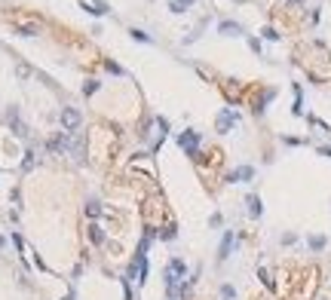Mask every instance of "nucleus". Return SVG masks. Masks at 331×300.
I'll use <instances>...</instances> for the list:
<instances>
[{"instance_id":"1","label":"nucleus","mask_w":331,"mask_h":300,"mask_svg":"<svg viewBox=\"0 0 331 300\" xmlns=\"http://www.w3.org/2000/svg\"><path fill=\"white\" fill-rule=\"evenodd\" d=\"M68 157H74L77 163L86 160V141H83V135H71L68 138Z\"/></svg>"},{"instance_id":"2","label":"nucleus","mask_w":331,"mask_h":300,"mask_svg":"<svg viewBox=\"0 0 331 300\" xmlns=\"http://www.w3.org/2000/svg\"><path fill=\"white\" fill-rule=\"evenodd\" d=\"M58 120H61V126H64V132H74V129H77V126H80V110H74V107H64Z\"/></svg>"},{"instance_id":"3","label":"nucleus","mask_w":331,"mask_h":300,"mask_svg":"<svg viewBox=\"0 0 331 300\" xmlns=\"http://www.w3.org/2000/svg\"><path fill=\"white\" fill-rule=\"evenodd\" d=\"M236 114H233V110H221V114H218V120H215V126H218V132H230L233 126H236Z\"/></svg>"},{"instance_id":"4","label":"nucleus","mask_w":331,"mask_h":300,"mask_svg":"<svg viewBox=\"0 0 331 300\" xmlns=\"http://www.w3.org/2000/svg\"><path fill=\"white\" fill-rule=\"evenodd\" d=\"M144 276H147V257L138 251L135 264H132V270H129V279H135V282H144Z\"/></svg>"},{"instance_id":"5","label":"nucleus","mask_w":331,"mask_h":300,"mask_svg":"<svg viewBox=\"0 0 331 300\" xmlns=\"http://www.w3.org/2000/svg\"><path fill=\"white\" fill-rule=\"evenodd\" d=\"M7 117H10V126H13V132H16L19 138H28V126L19 120V110H16V107H10V114H7Z\"/></svg>"},{"instance_id":"6","label":"nucleus","mask_w":331,"mask_h":300,"mask_svg":"<svg viewBox=\"0 0 331 300\" xmlns=\"http://www.w3.org/2000/svg\"><path fill=\"white\" fill-rule=\"evenodd\" d=\"M196 144H200V132H187V135H181V147L187 150L190 157H196Z\"/></svg>"},{"instance_id":"7","label":"nucleus","mask_w":331,"mask_h":300,"mask_svg":"<svg viewBox=\"0 0 331 300\" xmlns=\"http://www.w3.org/2000/svg\"><path fill=\"white\" fill-rule=\"evenodd\" d=\"M68 138H71V132L55 135V138L49 141V150H52V154H68Z\"/></svg>"},{"instance_id":"8","label":"nucleus","mask_w":331,"mask_h":300,"mask_svg":"<svg viewBox=\"0 0 331 300\" xmlns=\"http://www.w3.org/2000/svg\"><path fill=\"white\" fill-rule=\"evenodd\" d=\"M230 251H233V233H224V239H221V248H218V257L227 260Z\"/></svg>"},{"instance_id":"9","label":"nucleus","mask_w":331,"mask_h":300,"mask_svg":"<svg viewBox=\"0 0 331 300\" xmlns=\"http://www.w3.org/2000/svg\"><path fill=\"white\" fill-rule=\"evenodd\" d=\"M251 178H254V169H251V166H242V169H236L227 181H230V184H236V181H251Z\"/></svg>"},{"instance_id":"10","label":"nucleus","mask_w":331,"mask_h":300,"mask_svg":"<svg viewBox=\"0 0 331 300\" xmlns=\"http://www.w3.org/2000/svg\"><path fill=\"white\" fill-rule=\"evenodd\" d=\"M218 31H221V34H227V37H239V34H242V25H236V22H221Z\"/></svg>"},{"instance_id":"11","label":"nucleus","mask_w":331,"mask_h":300,"mask_svg":"<svg viewBox=\"0 0 331 300\" xmlns=\"http://www.w3.org/2000/svg\"><path fill=\"white\" fill-rule=\"evenodd\" d=\"M245 202H248V214H251V217H261V211H264V208H261V199H257V196L251 193Z\"/></svg>"},{"instance_id":"12","label":"nucleus","mask_w":331,"mask_h":300,"mask_svg":"<svg viewBox=\"0 0 331 300\" xmlns=\"http://www.w3.org/2000/svg\"><path fill=\"white\" fill-rule=\"evenodd\" d=\"M89 13H95V16H104L107 13V4H104V0H95V4H83Z\"/></svg>"},{"instance_id":"13","label":"nucleus","mask_w":331,"mask_h":300,"mask_svg":"<svg viewBox=\"0 0 331 300\" xmlns=\"http://www.w3.org/2000/svg\"><path fill=\"white\" fill-rule=\"evenodd\" d=\"M86 214H89V217H98V214H101V202H98V199H89V202H86Z\"/></svg>"},{"instance_id":"14","label":"nucleus","mask_w":331,"mask_h":300,"mask_svg":"<svg viewBox=\"0 0 331 300\" xmlns=\"http://www.w3.org/2000/svg\"><path fill=\"white\" fill-rule=\"evenodd\" d=\"M89 239H92V245H101V242H104V233H101V227H95V223H92Z\"/></svg>"},{"instance_id":"15","label":"nucleus","mask_w":331,"mask_h":300,"mask_svg":"<svg viewBox=\"0 0 331 300\" xmlns=\"http://www.w3.org/2000/svg\"><path fill=\"white\" fill-rule=\"evenodd\" d=\"M129 34H132V37H135V40H141V43H151V37H147V34H144V31H138V28H132V31H129Z\"/></svg>"},{"instance_id":"16","label":"nucleus","mask_w":331,"mask_h":300,"mask_svg":"<svg viewBox=\"0 0 331 300\" xmlns=\"http://www.w3.org/2000/svg\"><path fill=\"white\" fill-rule=\"evenodd\" d=\"M178 297H181V300H187V297H190V282H184V285L178 288Z\"/></svg>"},{"instance_id":"17","label":"nucleus","mask_w":331,"mask_h":300,"mask_svg":"<svg viewBox=\"0 0 331 300\" xmlns=\"http://www.w3.org/2000/svg\"><path fill=\"white\" fill-rule=\"evenodd\" d=\"M22 169H25V172H31V169H34V154H25V163H22Z\"/></svg>"},{"instance_id":"18","label":"nucleus","mask_w":331,"mask_h":300,"mask_svg":"<svg viewBox=\"0 0 331 300\" xmlns=\"http://www.w3.org/2000/svg\"><path fill=\"white\" fill-rule=\"evenodd\" d=\"M322 245H325V239H322V236H310V248H316V251H319Z\"/></svg>"},{"instance_id":"19","label":"nucleus","mask_w":331,"mask_h":300,"mask_svg":"<svg viewBox=\"0 0 331 300\" xmlns=\"http://www.w3.org/2000/svg\"><path fill=\"white\" fill-rule=\"evenodd\" d=\"M16 73L25 80V77H31V67H28V64H19V67H16Z\"/></svg>"},{"instance_id":"20","label":"nucleus","mask_w":331,"mask_h":300,"mask_svg":"<svg viewBox=\"0 0 331 300\" xmlns=\"http://www.w3.org/2000/svg\"><path fill=\"white\" fill-rule=\"evenodd\" d=\"M257 279H261L267 288H273V282H270V276H267V270H257Z\"/></svg>"},{"instance_id":"21","label":"nucleus","mask_w":331,"mask_h":300,"mask_svg":"<svg viewBox=\"0 0 331 300\" xmlns=\"http://www.w3.org/2000/svg\"><path fill=\"white\" fill-rule=\"evenodd\" d=\"M83 92H86V95H92V92H98V83H95V80H89V83L83 86Z\"/></svg>"},{"instance_id":"22","label":"nucleus","mask_w":331,"mask_h":300,"mask_svg":"<svg viewBox=\"0 0 331 300\" xmlns=\"http://www.w3.org/2000/svg\"><path fill=\"white\" fill-rule=\"evenodd\" d=\"M261 34H264V37H267V40H279V34H276V31H273V28H264V31H261Z\"/></svg>"},{"instance_id":"23","label":"nucleus","mask_w":331,"mask_h":300,"mask_svg":"<svg viewBox=\"0 0 331 300\" xmlns=\"http://www.w3.org/2000/svg\"><path fill=\"white\" fill-rule=\"evenodd\" d=\"M221 297H224V300H233V288L224 285V288H221Z\"/></svg>"},{"instance_id":"24","label":"nucleus","mask_w":331,"mask_h":300,"mask_svg":"<svg viewBox=\"0 0 331 300\" xmlns=\"http://www.w3.org/2000/svg\"><path fill=\"white\" fill-rule=\"evenodd\" d=\"M163 239H175V227H166L163 230Z\"/></svg>"},{"instance_id":"25","label":"nucleus","mask_w":331,"mask_h":300,"mask_svg":"<svg viewBox=\"0 0 331 300\" xmlns=\"http://www.w3.org/2000/svg\"><path fill=\"white\" fill-rule=\"evenodd\" d=\"M175 4H178V7H184V10H190V4H193V0H175Z\"/></svg>"},{"instance_id":"26","label":"nucleus","mask_w":331,"mask_h":300,"mask_svg":"<svg viewBox=\"0 0 331 300\" xmlns=\"http://www.w3.org/2000/svg\"><path fill=\"white\" fill-rule=\"evenodd\" d=\"M319 154H322V157H331V150H328V147H319Z\"/></svg>"},{"instance_id":"27","label":"nucleus","mask_w":331,"mask_h":300,"mask_svg":"<svg viewBox=\"0 0 331 300\" xmlns=\"http://www.w3.org/2000/svg\"><path fill=\"white\" fill-rule=\"evenodd\" d=\"M64 300H74V294H68V297H64Z\"/></svg>"}]
</instances>
